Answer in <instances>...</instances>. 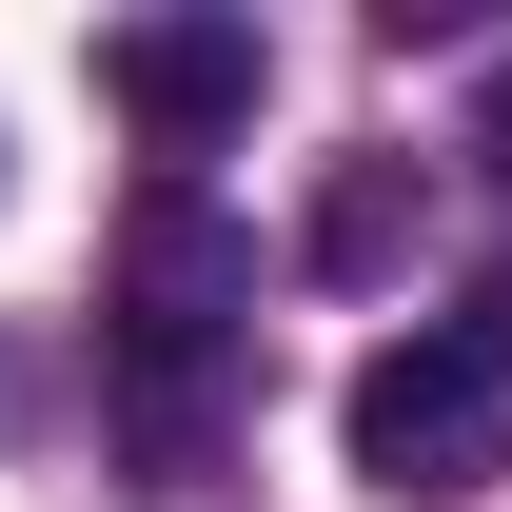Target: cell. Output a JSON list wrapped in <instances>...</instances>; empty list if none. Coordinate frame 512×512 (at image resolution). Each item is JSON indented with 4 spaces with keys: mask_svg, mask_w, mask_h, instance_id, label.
Here are the masks:
<instances>
[{
    "mask_svg": "<svg viewBox=\"0 0 512 512\" xmlns=\"http://www.w3.org/2000/svg\"><path fill=\"white\" fill-rule=\"evenodd\" d=\"M335 434H355V473H375L394 512H453L512 473V394L473 335H394V355H355V394H335Z\"/></svg>",
    "mask_w": 512,
    "mask_h": 512,
    "instance_id": "cell-1",
    "label": "cell"
},
{
    "mask_svg": "<svg viewBox=\"0 0 512 512\" xmlns=\"http://www.w3.org/2000/svg\"><path fill=\"white\" fill-rule=\"evenodd\" d=\"M237 316H256V237L217 197H138V237H119V355H138V394H158V434L197 414V375H217Z\"/></svg>",
    "mask_w": 512,
    "mask_h": 512,
    "instance_id": "cell-2",
    "label": "cell"
},
{
    "mask_svg": "<svg viewBox=\"0 0 512 512\" xmlns=\"http://www.w3.org/2000/svg\"><path fill=\"white\" fill-rule=\"evenodd\" d=\"M99 99H119L158 158L237 138L256 119V20H119V40H99Z\"/></svg>",
    "mask_w": 512,
    "mask_h": 512,
    "instance_id": "cell-3",
    "label": "cell"
},
{
    "mask_svg": "<svg viewBox=\"0 0 512 512\" xmlns=\"http://www.w3.org/2000/svg\"><path fill=\"white\" fill-rule=\"evenodd\" d=\"M296 256H316V276H394V256H414V178H394V158H355V178L316 197V237H296Z\"/></svg>",
    "mask_w": 512,
    "mask_h": 512,
    "instance_id": "cell-4",
    "label": "cell"
},
{
    "mask_svg": "<svg viewBox=\"0 0 512 512\" xmlns=\"http://www.w3.org/2000/svg\"><path fill=\"white\" fill-rule=\"evenodd\" d=\"M473 158H493V178H512V60L473 79Z\"/></svg>",
    "mask_w": 512,
    "mask_h": 512,
    "instance_id": "cell-5",
    "label": "cell"
}]
</instances>
